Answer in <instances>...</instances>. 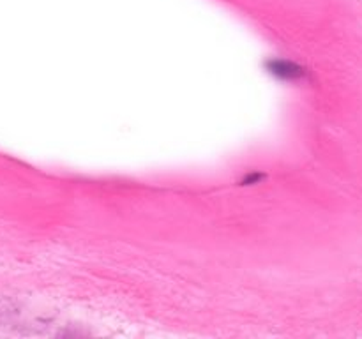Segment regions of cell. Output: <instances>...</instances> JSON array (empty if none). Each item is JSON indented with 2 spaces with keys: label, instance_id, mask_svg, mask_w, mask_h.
I'll return each mask as SVG.
<instances>
[]
</instances>
